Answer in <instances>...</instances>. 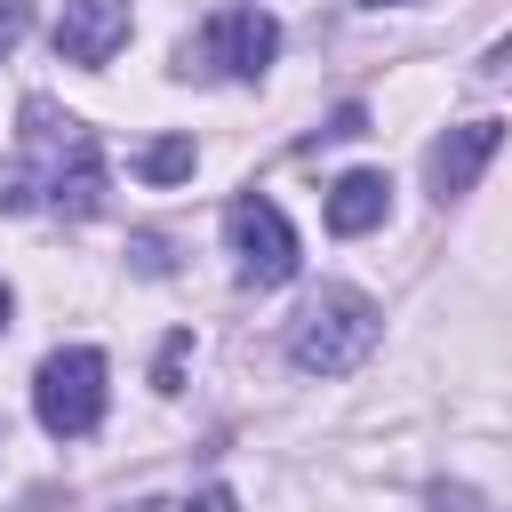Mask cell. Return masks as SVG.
<instances>
[{
	"mask_svg": "<svg viewBox=\"0 0 512 512\" xmlns=\"http://www.w3.org/2000/svg\"><path fill=\"white\" fill-rule=\"evenodd\" d=\"M16 168L0 176V208H48V216H96L104 200V144L88 120L56 112L48 96H24L16 112Z\"/></svg>",
	"mask_w": 512,
	"mask_h": 512,
	"instance_id": "obj_1",
	"label": "cell"
},
{
	"mask_svg": "<svg viewBox=\"0 0 512 512\" xmlns=\"http://www.w3.org/2000/svg\"><path fill=\"white\" fill-rule=\"evenodd\" d=\"M376 328H384V312H376L360 288L320 280V288L296 304V320H288V360H296L304 376H352V368L376 352Z\"/></svg>",
	"mask_w": 512,
	"mask_h": 512,
	"instance_id": "obj_2",
	"label": "cell"
},
{
	"mask_svg": "<svg viewBox=\"0 0 512 512\" xmlns=\"http://www.w3.org/2000/svg\"><path fill=\"white\" fill-rule=\"evenodd\" d=\"M32 416L56 440H88L104 424V352L96 344H64L32 368Z\"/></svg>",
	"mask_w": 512,
	"mask_h": 512,
	"instance_id": "obj_3",
	"label": "cell"
},
{
	"mask_svg": "<svg viewBox=\"0 0 512 512\" xmlns=\"http://www.w3.org/2000/svg\"><path fill=\"white\" fill-rule=\"evenodd\" d=\"M224 248H232V272H240V288H280L288 272H296V224L280 216V200H264V192H240L232 208H224Z\"/></svg>",
	"mask_w": 512,
	"mask_h": 512,
	"instance_id": "obj_4",
	"label": "cell"
},
{
	"mask_svg": "<svg viewBox=\"0 0 512 512\" xmlns=\"http://www.w3.org/2000/svg\"><path fill=\"white\" fill-rule=\"evenodd\" d=\"M280 56V24L264 16V8H248V0H232V8H216L208 16V32H200V64L208 72H224V80H264V64Z\"/></svg>",
	"mask_w": 512,
	"mask_h": 512,
	"instance_id": "obj_5",
	"label": "cell"
},
{
	"mask_svg": "<svg viewBox=\"0 0 512 512\" xmlns=\"http://www.w3.org/2000/svg\"><path fill=\"white\" fill-rule=\"evenodd\" d=\"M128 32H136L128 0H64V16H56V56H64V64H112V56L128 48Z\"/></svg>",
	"mask_w": 512,
	"mask_h": 512,
	"instance_id": "obj_6",
	"label": "cell"
},
{
	"mask_svg": "<svg viewBox=\"0 0 512 512\" xmlns=\"http://www.w3.org/2000/svg\"><path fill=\"white\" fill-rule=\"evenodd\" d=\"M496 144H504L496 120H464V128H448V136L424 152V184H432V200H464L472 176L496 160Z\"/></svg>",
	"mask_w": 512,
	"mask_h": 512,
	"instance_id": "obj_7",
	"label": "cell"
},
{
	"mask_svg": "<svg viewBox=\"0 0 512 512\" xmlns=\"http://www.w3.org/2000/svg\"><path fill=\"white\" fill-rule=\"evenodd\" d=\"M392 216V184H384V168H352V176H336V192H328V232L336 240H360V232H376Z\"/></svg>",
	"mask_w": 512,
	"mask_h": 512,
	"instance_id": "obj_8",
	"label": "cell"
},
{
	"mask_svg": "<svg viewBox=\"0 0 512 512\" xmlns=\"http://www.w3.org/2000/svg\"><path fill=\"white\" fill-rule=\"evenodd\" d=\"M192 160H200V152H192V136H152V144L136 152V176H144V184H184V176H192Z\"/></svg>",
	"mask_w": 512,
	"mask_h": 512,
	"instance_id": "obj_9",
	"label": "cell"
},
{
	"mask_svg": "<svg viewBox=\"0 0 512 512\" xmlns=\"http://www.w3.org/2000/svg\"><path fill=\"white\" fill-rule=\"evenodd\" d=\"M24 32H32V0H0V56H8Z\"/></svg>",
	"mask_w": 512,
	"mask_h": 512,
	"instance_id": "obj_10",
	"label": "cell"
},
{
	"mask_svg": "<svg viewBox=\"0 0 512 512\" xmlns=\"http://www.w3.org/2000/svg\"><path fill=\"white\" fill-rule=\"evenodd\" d=\"M320 136H368V112H360V104H344V112H336Z\"/></svg>",
	"mask_w": 512,
	"mask_h": 512,
	"instance_id": "obj_11",
	"label": "cell"
},
{
	"mask_svg": "<svg viewBox=\"0 0 512 512\" xmlns=\"http://www.w3.org/2000/svg\"><path fill=\"white\" fill-rule=\"evenodd\" d=\"M184 512H232V496L224 488H200V496H184Z\"/></svg>",
	"mask_w": 512,
	"mask_h": 512,
	"instance_id": "obj_12",
	"label": "cell"
},
{
	"mask_svg": "<svg viewBox=\"0 0 512 512\" xmlns=\"http://www.w3.org/2000/svg\"><path fill=\"white\" fill-rule=\"evenodd\" d=\"M128 512H184V496H144V504H128Z\"/></svg>",
	"mask_w": 512,
	"mask_h": 512,
	"instance_id": "obj_13",
	"label": "cell"
},
{
	"mask_svg": "<svg viewBox=\"0 0 512 512\" xmlns=\"http://www.w3.org/2000/svg\"><path fill=\"white\" fill-rule=\"evenodd\" d=\"M352 8H416V0H352Z\"/></svg>",
	"mask_w": 512,
	"mask_h": 512,
	"instance_id": "obj_14",
	"label": "cell"
},
{
	"mask_svg": "<svg viewBox=\"0 0 512 512\" xmlns=\"http://www.w3.org/2000/svg\"><path fill=\"white\" fill-rule=\"evenodd\" d=\"M8 312H16V296H8V280H0V328H8Z\"/></svg>",
	"mask_w": 512,
	"mask_h": 512,
	"instance_id": "obj_15",
	"label": "cell"
}]
</instances>
